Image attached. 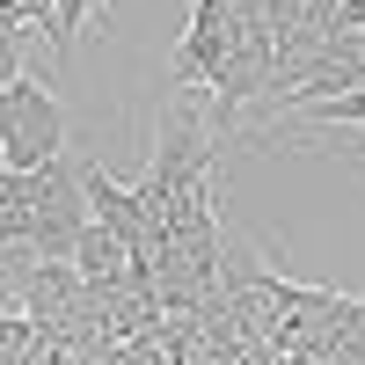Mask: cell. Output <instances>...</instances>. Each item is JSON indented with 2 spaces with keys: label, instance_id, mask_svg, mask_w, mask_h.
Masks as SVG:
<instances>
[{
  "label": "cell",
  "instance_id": "6da1fadb",
  "mask_svg": "<svg viewBox=\"0 0 365 365\" xmlns=\"http://www.w3.org/2000/svg\"><path fill=\"white\" fill-rule=\"evenodd\" d=\"M22 205H29V256L44 263H66L73 241L88 227V197H81V161L58 154L37 175H22Z\"/></svg>",
  "mask_w": 365,
  "mask_h": 365
},
{
  "label": "cell",
  "instance_id": "7a4b0ae2",
  "mask_svg": "<svg viewBox=\"0 0 365 365\" xmlns=\"http://www.w3.org/2000/svg\"><path fill=\"white\" fill-rule=\"evenodd\" d=\"M0 154H8V175H37L66 154V110L44 81L22 73L15 88H0Z\"/></svg>",
  "mask_w": 365,
  "mask_h": 365
},
{
  "label": "cell",
  "instance_id": "3957f363",
  "mask_svg": "<svg viewBox=\"0 0 365 365\" xmlns=\"http://www.w3.org/2000/svg\"><path fill=\"white\" fill-rule=\"evenodd\" d=\"M299 125H314V132L365 125V88H351V96H329V103H314V110H299Z\"/></svg>",
  "mask_w": 365,
  "mask_h": 365
},
{
  "label": "cell",
  "instance_id": "277c9868",
  "mask_svg": "<svg viewBox=\"0 0 365 365\" xmlns=\"http://www.w3.org/2000/svg\"><path fill=\"white\" fill-rule=\"evenodd\" d=\"M29 344H37V322L0 307V365H22V351H29Z\"/></svg>",
  "mask_w": 365,
  "mask_h": 365
},
{
  "label": "cell",
  "instance_id": "5b68a950",
  "mask_svg": "<svg viewBox=\"0 0 365 365\" xmlns=\"http://www.w3.org/2000/svg\"><path fill=\"white\" fill-rule=\"evenodd\" d=\"M22 365H96V351H81V344H58V336H37L22 351Z\"/></svg>",
  "mask_w": 365,
  "mask_h": 365
},
{
  "label": "cell",
  "instance_id": "8992f818",
  "mask_svg": "<svg viewBox=\"0 0 365 365\" xmlns=\"http://www.w3.org/2000/svg\"><path fill=\"white\" fill-rule=\"evenodd\" d=\"M29 37H37V29H22V37H0V88H15V81H22V51H29Z\"/></svg>",
  "mask_w": 365,
  "mask_h": 365
},
{
  "label": "cell",
  "instance_id": "52a82bcc",
  "mask_svg": "<svg viewBox=\"0 0 365 365\" xmlns=\"http://www.w3.org/2000/svg\"><path fill=\"white\" fill-rule=\"evenodd\" d=\"M15 15H22L29 29H51V0H15Z\"/></svg>",
  "mask_w": 365,
  "mask_h": 365
},
{
  "label": "cell",
  "instance_id": "ba28073f",
  "mask_svg": "<svg viewBox=\"0 0 365 365\" xmlns=\"http://www.w3.org/2000/svg\"><path fill=\"white\" fill-rule=\"evenodd\" d=\"M22 29H29V22L15 15V0H0V37H22Z\"/></svg>",
  "mask_w": 365,
  "mask_h": 365
}]
</instances>
